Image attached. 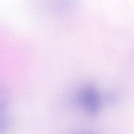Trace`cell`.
Segmentation results:
<instances>
[{
  "label": "cell",
  "mask_w": 134,
  "mask_h": 134,
  "mask_svg": "<svg viewBox=\"0 0 134 134\" xmlns=\"http://www.w3.org/2000/svg\"><path fill=\"white\" fill-rule=\"evenodd\" d=\"M75 102L91 115H96L100 107V96L97 88L92 85L84 86L75 95Z\"/></svg>",
  "instance_id": "cell-1"
}]
</instances>
